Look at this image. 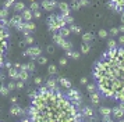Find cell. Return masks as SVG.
Returning a JSON list of instances; mask_svg holds the SVG:
<instances>
[{
  "instance_id": "d590c367",
  "label": "cell",
  "mask_w": 124,
  "mask_h": 122,
  "mask_svg": "<svg viewBox=\"0 0 124 122\" xmlns=\"http://www.w3.org/2000/svg\"><path fill=\"white\" fill-rule=\"evenodd\" d=\"M36 60H38V64H40V65H45L46 62H47V58H46V57H43V55H39Z\"/></svg>"
},
{
  "instance_id": "d6986e66",
  "label": "cell",
  "mask_w": 124,
  "mask_h": 122,
  "mask_svg": "<svg viewBox=\"0 0 124 122\" xmlns=\"http://www.w3.org/2000/svg\"><path fill=\"white\" fill-rule=\"evenodd\" d=\"M110 1L116 6V11L117 13H123L124 11V0H110Z\"/></svg>"
},
{
  "instance_id": "2e32d148",
  "label": "cell",
  "mask_w": 124,
  "mask_h": 122,
  "mask_svg": "<svg viewBox=\"0 0 124 122\" xmlns=\"http://www.w3.org/2000/svg\"><path fill=\"white\" fill-rule=\"evenodd\" d=\"M59 8H60V11H62V15H63V17L70 15V6H68L66 1L59 3Z\"/></svg>"
},
{
  "instance_id": "44dd1931",
  "label": "cell",
  "mask_w": 124,
  "mask_h": 122,
  "mask_svg": "<svg viewBox=\"0 0 124 122\" xmlns=\"http://www.w3.org/2000/svg\"><path fill=\"white\" fill-rule=\"evenodd\" d=\"M99 114L102 116H106V115H112V108L110 107H107V105H103L99 108Z\"/></svg>"
},
{
  "instance_id": "e575fe53",
  "label": "cell",
  "mask_w": 124,
  "mask_h": 122,
  "mask_svg": "<svg viewBox=\"0 0 124 122\" xmlns=\"http://www.w3.org/2000/svg\"><path fill=\"white\" fill-rule=\"evenodd\" d=\"M29 10H32V11L39 10V4H38L36 1H31V4H29Z\"/></svg>"
},
{
  "instance_id": "5b68a950",
  "label": "cell",
  "mask_w": 124,
  "mask_h": 122,
  "mask_svg": "<svg viewBox=\"0 0 124 122\" xmlns=\"http://www.w3.org/2000/svg\"><path fill=\"white\" fill-rule=\"evenodd\" d=\"M53 42H54L57 46H60L63 50H66V51L73 49V43L68 42V40H66V38H63L59 32H54V35H53Z\"/></svg>"
},
{
  "instance_id": "f546056e",
  "label": "cell",
  "mask_w": 124,
  "mask_h": 122,
  "mask_svg": "<svg viewBox=\"0 0 124 122\" xmlns=\"http://www.w3.org/2000/svg\"><path fill=\"white\" fill-rule=\"evenodd\" d=\"M8 17V8H0V20H3V18H7Z\"/></svg>"
},
{
  "instance_id": "cb8c5ba5",
  "label": "cell",
  "mask_w": 124,
  "mask_h": 122,
  "mask_svg": "<svg viewBox=\"0 0 124 122\" xmlns=\"http://www.w3.org/2000/svg\"><path fill=\"white\" fill-rule=\"evenodd\" d=\"M92 40H93V35H92V33L85 32L84 35H82V42H84V43H91Z\"/></svg>"
},
{
  "instance_id": "836d02e7",
  "label": "cell",
  "mask_w": 124,
  "mask_h": 122,
  "mask_svg": "<svg viewBox=\"0 0 124 122\" xmlns=\"http://www.w3.org/2000/svg\"><path fill=\"white\" fill-rule=\"evenodd\" d=\"M14 3H16V0H6V1L3 3V7H4V8H10L11 6H14Z\"/></svg>"
},
{
  "instance_id": "f907efd6",
  "label": "cell",
  "mask_w": 124,
  "mask_h": 122,
  "mask_svg": "<svg viewBox=\"0 0 124 122\" xmlns=\"http://www.w3.org/2000/svg\"><path fill=\"white\" fill-rule=\"evenodd\" d=\"M47 53H49V54H53V53H54V47H53V46H47Z\"/></svg>"
},
{
  "instance_id": "ee69618b",
  "label": "cell",
  "mask_w": 124,
  "mask_h": 122,
  "mask_svg": "<svg viewBox=\"0 0 124 122\" xmlns=\"http://www.w3.org/2000/svg\"><path fill=\"white\" fill-rule=\"evenodd\" d=\"M64 20H66V22H67V25H68V24H70V25H71V24H74V18L71 15L64 17Z\"/></svg>"
},
{
  "instance_id": "6da1fadb",
  "label": "cell",
  "mask_w": 124,
  "mask_h": 122,
  "mask_svg": "<svg viewBox=\"0 0 124 122\" xmlns=\"http://www.w3.org/2000/svg\"><path fill=\"white\" fill-rule=\"evenodd\" d=\"M28 119L32 122H79L84 116L62 90L40 86L31 97Z\"/></svg>"
},
{
  "instance_id": "484cf974",
  "label": "cell",
  "mask_w": 124,
  "mask_h": 122,
  "mask_svg": "<svg viewBox=\"0 0 124 122\" xmlns=\"http://www.w3.org/2000/svg\"><path fill=\"white\" fill-rule=\"evenodd\" d=\"M66 54H67V57H71V58H74V60H78L79 58V51H75V50H67L66 51Z\"/></svg>"
},
{
  "instance_id": "603a6c76",
  "label": "cell",
  "mask_w": 124,
  "mask_h": 122,
  "mask_svg": "<svg viewBox=\"0 0 124 122\" xmlns=\"http://www.w3.org/2000/svg\"><path fill=\"white\" fill-rule=\"evenodd\" d=\"M13 8H14V11L20 13V11H23L24 8H27V7H25V4H24L23 1H16L14 6H13Z\"/></svg>"
},
{
  "instance_id": "bcb514c9",
  "label": "cell",
  "mask_w": 124,
  "mask_h": 122,
  "mask_svg": "<svg viewBox=\"0 0 124 122\" xmlns=\"http://www.w3.org/2000/svg\"><path fill=\"white\" fill-rule=\"evenodd\" d=\"M40 17H42V13H40V10L34 11V18H40Z\"/></svg>"
},
{
  "instance_id": "91938a15",
  "label": "cell",
  "mask_w": 124,
  "mask_h": 122,
  "mask_svg": "<svg viewBox=\"0 0 124 122\" xmlns=\"http://www.w3.org/2000/svg\"><path fill=\"white\" fill-rule=\"evenodd\" d=\"M0 85H1V83H0Z\"/></svg>"
},
{
  "instance_id": "816d5d0a",
  "label": "cell",
  "mask_w": 124,
  "mask_h": 122,
  "mask_svg": "<svg viewBox=\"0 0 124 122\" xmlns=\"http://www.w3.org/2000/svg\"><path fill=\"white\" fill-rule=\"evenodd\" d=\"M118 43L124 44V35H120V36H118Z\"/></svg>"
},
{
  "instance_id": "9a60e30c",
  "label": "cell",
  "mask_w": 124,
  "mask_h": 122,
  "mask_svg": "<svg viewBox=\"0 0 124 122\" xmlns=\"http://www.w3.org/2000/svg\"><path fill=\"white\" fill-rule=\"evenodd\" d=\"M89 100L91 103L93 105H98L99 103H101V93L96 90V92H93V93H89Z\"/></svg>"
},
{
  "instance_id": "3957f363",
  "label": "cell",
  "mask_w": 124,
  "mask_h": 122,
  "mask_svg": "<svg viewBox=\"0 0 124 122\" xmlns=\"http://www.w3.org/2000/svg\"><path fill=\"white\" fill-rule=\"evenodd\" d=\"M8 38H10L8 28L4 27L0 21V71H1V68L4 67V62H6V53L7 49H8Z\"/></svg>"
},
{
  "instance_id": "9c48e42d",
  "label": "cell",
  "mask_w": 124,
  "mask_h": 122,
  "mask_svg": "<svg viewBox=\"0 0 124 122\" xmlns=\"http://www.w3.org/2000/svg\"><path fill=\"white\" fill-rule=\"evenodd\" d=\"M79 111H81V114H82V116H84V118L92 119V116H93V110L91 108L89 105H82V107L79 108Z\"/></svg>"
},
{
  "instance_id": "52a82bcc",
  "label": "cell",
  "mask_w": 124,
  "mask_h": 122,
  "mask_svg": "<svg viewBox=\"0 0 124 122\" xmlns=\"http://www.w3.org/2000/svg\"><path fill=\"white\" fill-rule=\"evenodd\" d=\"M23 54L31 57L32 60H36L39 55H42V49H40L39 46H29L28 49H27V50L23 53Z\"/></svg>"
},
{
  "instance_id": "9f6ffc18",
  "label": "cell",
  "mask_w": 124,
  "mask_h": 122,
  "mask_svg": "<svg viewBox=\"0 0 124 122\" xmlns=\"http://www.w3.org/2000/svg\"><path fill=\"white\" fill-rule=\"evenodd\" d=\"M11 103L13 104H16V103H17V97H11Z\"/></svg>"
},
{
  "instance_id": "5bb4252c",
  "label": "cell",
  "mask_w": 124,
  "mask_h": 122,
  "mask_svg": "<svg viewBox=\"0 0 124 122\" xmlns=\"http://www.w3.org/2000/svg\"><path fill=\"white\" fill-rule=\"evenodd\" d=\"M57 82H59V85H60V86H62L63 89H70V88H73V85H71V82L68 81L67 78L59 76V78H57Z\"/></svg>"
},
{
  "instance_id": "7a4b0ae2",
  "label": "cell",
  "mask_w": 124,
  "mask_h": 122,
  "mask_svg": "<svg viewBox=\"0 0 124 122\" xmlns=\"http://www.w3.org/2000/svg\"><path fill=\"white\" fill-rule=\"evenodd\" d=\"M92 76L101 94L124 103V47L107 49L95 62Z\"/></svg>"
},
{
  "instance_id": "d4e9b609",
  "label": "cell",
  "mask_w": 124,
  "mask_h": 122,
  "mask_svg": "<svg viewBox=\"0 0 124 122\" xmlns=\"http://www.w3.org/2000/svg\"><path fill=\"white\" fill-rule=\"evenodd\" d=\"M89 50H91L89 43H84V42H82L81 47H79V51H81L82 54H88V53H89Z\"/></svg>"
},
{
  "instance_id": "e0dca14e",
  "label": "cell",
  "mask_w": 124,
  "mask_h": 122,
  "mask_svg": "<svg viewBox=\"0 0 124 122\" xmlns=\"http://www.w3.org/2000/svg\"><path fill=\"white\" fill-rule=\"evenodd\" d=\"M46 86H47L49 89H52V90H60L57 79H53V78H50V79L46 81Z\"/></svg>"
},
{
  "instance_id": "7402d4cb",
  "label": "cell",
  "mask_w": 124,
  "mask_h": 122,
  "mask_svg": "<svg viewBox=\"0 0 124 122\" xmlns=\"http://www.w3.org/2000/svg\"><path fill=\"white\" fill-rule=\"evenodd\" d=\"M29 75H31V72L27 71V69H20V78L18 79H21V81H24V82H27L29 79Z\"/></svg>"
},
{
  "instance_id": "681fc988",
  "label": "cell",
  "mask_w": 124,
  "mask_h": 122,
  "mask_svg": "<svg viewBox=\"0 0 124 122\" xmlns=\"http://www.w3.org/2000/svg\"><path fill=\"white\" fill-rule=\"evenodd\" d=\"M79 83H81V85H86V83H88V79H86L85 76H82L81 79H79Z\"/></svg>"
},
{
  "instance_id": "f6af8a7d",
  "label": "cell",
  "mask_w": 124,
  "mask_h": 122,
  "mask_svg": "<svg viewBox=\"0 0 124 122\" xmlns=\"http://www.w3.org/2000/svg\"><path fill=\"white\" fill-rule=\"evenodd\" d=\"M59 64H60V65H67V58H66V57H62V58H60V61H59Z\"/></svg>"
},
{
  "instance_id": "7bdbcfd3",
  "label": "cell",
  "mask_w": 124,
  "mask_h": 122,
  "mask_svg": "<svg viewBox=\"0 0 124 122\" xmlns=\"http://www.w3.org/2000/svg\"><path fill=\"white\" fill-rule=\"evenodd\" d=\"M118 33H120L118 28H112V29H110V35H112V36H117Z\"/></svg>"
},
{
  "instance_id": "db71d44e",
  "label": "cell",
  "mask_w": 124,
  "mask_h": 122,
  "mask_svg": "<svg viewBox=\"0 0 124 122\" xmlns=\"http://www.w3.org/2000/svg\"><path fill=\"white\" fill-rule=\"evenodd\" d=\"M118 31H120L121 33H124V24H121V25L118 27Z\"/></svg>"
},
{
  "instance_id": "ab89813d",
  "label": "cell",
  "mask_w": 124,
  "mask_h": 122,
  "mask_svg": "<svg viewBox=\"0 0 124 122\" xmlns=\"http://www.w3.org/2000/svg\"><path fill=\"white\" fill-rule=\"evenodd\" d=\"M78 4L79 7H86V6H89V0H78Z\"/></svg>"
},
{
  "instance_id": "7dc6e473",
  "label": "cell",
  "mask_w": 124,
  "mask_h": 122,
  "mask_svg": "<svg viewBox=\"0 0 124 122\" xmlns=\"http://www.w3.org/2000/svg\"><path fill=\"white\" fill-rule=\"evenodd\" d=\"M71 8H73L74 11L79 10V4H78V1H77V3H73V4H71Z\"/></svg>"
},
{
  "instance_id": "ac0fdd59",
  "label": "cell",
  "mask_w": 124,
  "mask_h": 122,
  "mask_svg": "<svg viewBox=\"0 0 124 122\" xmlns=\"http://www.w3.org/2000/svg\"><path fill=\"white\" fill-rule=\"evenodd\" d=\"M21 15H23L24 21H31V20L34 18V11L29 10V8H24V10L21 11Z\"/></svg>"
},
{
  "instance_id": "ba28073f",
  "label": "cell",
  "mask_w": 124,
  "mask_h": 122,
  "mask_svg": "<svg viewBox=\"0 0 124 122\" xmlns=\"http://www.w3.org/2000/svg\"><path fill=\"white\" fill-rule=\"evenodd\" d=\"M42 8L43 10H46V11H52L56 6H59V3H57L56 0H43L42 1Z\"/></svg>"
},
{
  "instance_id": "7c38bea8",
  "label": "cell",
  "mask_w": 124,
  "mask_h": 122,
  "mask_svg": "<svg viewBox=\"0 0 124 122\" xmlns=\"http://www.w3.org/2000/svg\"><path fill=\"white\" fill-rule=\"evenodd\" d=\"M112 115L114 116V118H117V119H121V118L124 116V110L121 108V107L116 105V107L112 108Z\"/></svg>"
},
{
  "instance_id": "4dcf8cb0",
  "label": "cell",
  "mask_w": 124,
  "mask_h": 122,
  "mask_svg": "<svg viewBox=\"0 0 124 122\" xmlns=\"http://www.w3.org/2000/svg\"><path fill=\"white\" fill-rule=\"evenodd\" d=\"M113 47H117V42L114 39H109L107 40V49H113Z\"/></svg>"
},
{
  "instance_id": "f35d334b",
  "label": "cell",
  "mask_w": 124,
  "mask_h": 122,
  "mask_svg": "<svg viewBox=\"0 0 124 122\" xmlns=\"http://www.w3.org/2000/svg\"><path fill=\"white\" fill-rule=\"evenodd\" d=\"M7 88H8V90H10V92H11V90H14V89H17V88H16V82L11 79V82L7 83Z\"/></svg>"
},
{
  "instance_id": "d6a6232c",
  "label": "cell",
  "mask_w": 124,
  "mask_h": 122,
  "mask_svg": "<svg viewBox=\"0 0 124 122\" xmlns=\"http://www.w3.org/2000/svg\"><path fill=\"white\" fill-rule=\"evenodd\" d=\"M47 72L50 74V75H54V74H57V68H56V65H49L47 67Z\"/></svg>"
},
{
  "instance_id": "83f0119b",
  "label": "cell",
  "mask_w": 124,
  "mask_h": 122,
  "mask_svg": "<svg viewBox=\"0 0 124 122\" xmlns=\"http://www.w3.org/2000/svg\"><path fill=\"white\" fill-rule=\"evenodd\" d=\"M85 86H86V90H88V93H93V92H96V90H98V89H96L95 82H93V83H86Z\"/></svg>"
},
{
  "instance_id": "b9f144b4",
  "label": "cell",
  "mask_w": 124,
  "mask_h": 122,
  "mask_svg": "<svg viewBox=\"0 0 124 122\" xmlns=\"http://www.w3.org/2000/svg\"><path fill=\"white\" fill-rule=\"evenodd\" d=\"M24 86H25V82L21 81V79H18V82L16 83V88H17V89H23Z\"/></svg>"
},
{
  "instance_id": "c3c4849f",
  "label": "cell",
  "mask_w": 124,
  "mask_h": 122,
  "mask_svg": "<svg viewBox=\"0 0 124 122\" xmlns=\"http://www.w3.org/2000/svg\"><path fill=\"white\" fill-rule=\"evenodd\" d=\"M102 121H105V122L109 121V122H110V121H113V119H112V116H110V115H106V116H102Z\"/></svg>"
},
{
  "instance_id": "f1b7e54d",
  "label": "cell",
  "mask_w": 124,
  "mask_h": 122,
  "mask_svg": "<svg viewBox=\"0 0 124 122\" xmlns=\"http://www.w3.org/2000/svg\"><path fill=\"white\" fill-rule=\"evenodd\" d=\"M10 93V90H8V88H7V85H0V94L1 96H7V94Z\"/></svg>"
},
{
  "instance_id": "1f68e13d",
  "label": "cell",
  "mask_w": 124,
  "mask_h": 122,
  "mask_svg": "<svg viewBox=\"0 0 124 122\" xmlns=\"http://www.w3.org/2000/svg\"><path fill=\"white\" fill-rule=\"evenodd\" d=\"M70 31H71V32H74V33H81V27L71 24V27H70Z\"/></svg>"
},
{
  "instance_id": "8fae6325",
  "label": "cell",
  "mask_w": 124,
  "mask_h": 122,
  "mask_svg": "<svg viewBox=\"0 0 124 122\" xmlns=\"http://www.w3.org/2000/svg\"><path fill=\"white\" fill-rule=\"evenodd\" d=\"M24 112H25V111H24L23 108L17 104V103H16V104H13L11 108H10V115H11V116H20V115H23Z\"/></svg>"
},
{
  "instance_id": "4fadbf2b",
  "label": "cell",
  "mask_w": 124,
  "mask_h": 122,
  "mask_svg": "<svg viewBox=\"0 0 124 122\" xmlns=\"http://www.w3.org/2000/svg\"><path fill=\"white\" fill-rule=\"evenodd\" d=\"M7 75L11 78L13 81H18V78H20V69H17L16 67H11L10 69H7Z\"/></svg>"
},
{
  "instance_id": "f5cc1de1",
  "label": "cell",
  "mask_w": 124,
  "mask_h": 122,
  "mask_svg": "<svg viewBox=\"0 0 124 122\" xmlns=\"http://www.w3.org/2000/svg\"><path fill=\"white\" fill-rule=\"evenodd\" d=\"M11 62H8V61H7V62H4V68H7V69H10V68H11Z\"/></svg>"
},
{
  "instance_id": "6f0895ef",
  "label": "cell",
  "mask_w": 124,
  "mask_h": 122,
  "mask_svg": "<svg viewBox=\"0 0 124 122\" xmlns=\"http://www.w3.org/2000/svg\"><path fill=\"white\" fill-rule=\"evenodd\" d=\"M120 14H121V24H124V11L123 13H120Z\"/></svg>"
},
{
  "instance_id": "11a10c76",
  "label": "cell",
  "mask_w": 124,
  "mask_h": 122,
  "mask_svg": "<svg viewBox=\"0 0 124 122\" xmlns=\"http://www.w3.org/2000/svg\"><path fill=\"white\" fill-rule=\"evenodd\" d=\"M21 65H23V64H20V62H16V64H14V67H16L17 69H21Z\"/></svg>"
},
{
  "instance_id": "8d00e7d4",
  "label": "cell",
  "mask_w": 124,
  "mask_h": 122,
  "mask_svg": "<svg viewBox=\"0 0 124 122\" xmlns=\"http://www.w3.org/2000/svg\"><path fill=\"white\" fill-rule=\"evenodd\" d=\"M24 43H27V44H29V46H31V44L34 43V38H32L31 35L25 36V39H24Z\"/></svg>"
},
{
  "instance_id": "60d3db41",
  "label": "cell",
  "mask_w": 124,
  "mask_h": 122,
  "mask_svg": "<svg viewBox=\"0 0 124 122\" xmlns=\"http://www.w3.org/2000/svg\"><path fill=\"white\" fill-rule=\"evenodd\" d=\"M99 38H102V39L107 38V31L106 29H101V31H99Z\"/></svg>"
},
{
  "instance_id": "4316f807",
  "label": "cell",
  "mask_w": 124,
  "mask_h": 122,
  "mask_svg": "<svg viewBox=\"0 0 124 122\" xmlns=\"http://www.w3.org/2000/svg\"><path fill=\"white\" fill-rule=\"evenodd\" d=\"M59 33H60V35H62L63 38H67L68 35H70V33H71V31H70V28H68L67 25H66V27H63L62 29H60V31H59Z\"/></svg>"
},
{
  "instance_id": "680465c9",
  "label": "cell",
  "mask_w": 124,
  "mask_h": 122,
  "mask_svg": "<svg viewBox=\"0 0 124 122\" xmlns=\"http://www.w3.org/2000/svg\"><path fill=\"white\" fill-rule=\"evenodd\" d=\"M77 1H78V0H71V3H77Z\"/></svg>"
},
{
  "instance_id": "74e56055",
  "label": "cell",
  "mask_w": 124,
  "mask_h": 122,
  "mask_svg": "<svg viewBox=\"0 0 124 122\" xmlns=\"http://www.w3.org/2000/svg\"><path fill=\"white\" fill-rule=\"evenodd\" d=\"M43 82V79H42V76H35L34 78V83L36 85V86H40V83Z\"/></svg>"
},
{
  "instance_id": "277c9868",
  "label": "cell",
  "mask_w": 124,
  "mask_h": 122,
  "mask_svg": "<svg viewBox=\"0 0 124 122\" xmlns=\"http://www.w3.org/2000/svg\"><path fill=\"white\" fill-rule=\"evenodd\" d=\"M47 29L50 31V32H59L63 27H66L67 25V22L64 20V17L62 14H50V15L47 17Z\"/></svg>"
},
{
  "instance_id": "ffe728a7",
  "label": "cell",
  "mask_w": 124,
  "mask_h": 122,
  "mask_svg": "<svg viewBox=\"0 0 124 122\" xmlns=\"http://www.w3.org/2000/svg\"><path fill=\"white\" fill-rule=\"evenodd\" d=\"M35 28H36V25H35L34 22H31V21H24V29H23V32H24V31H28V32H34Z\"/></svg>"
},
{
  "instance_id": "30bf717a",
  "label": "cell",
  "mask_w": 124,
  "mask_h": 122,
  "mask_svg": "<svg viewBox=\"0 0 124 122\" xmlns=\"http://www.w3.org/2000/svg\"><path fill=\"white\" fill-rule=\"evenodd\" d=\"M23 21H24V18H23V15H21V14H14V15L8 20V22H10V27H14V28H17Z\"/></svg>"
},
{
  "instance_id": "8992f818",
  "label": "cell",
  "mask_w": 124,
  "mask_h": 122,
  "mask_svg": "<svg viewBox=\"0 0 124 122\" xmlns=\"http://www.w3.org/2000/svg\"><path fill=\"white\" fill-rule=\"evenodd\" d=\"M66 94H67V97L71 100L74 104L78 107V108L82 107V97H81V93H79L77 89H73V88L67 89V93H66Z\"/></svg>"
}]
</instances>
